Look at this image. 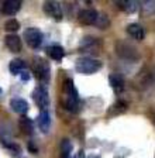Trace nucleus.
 Returning a JSON list of instances; mask_svg holds the SVG:
<instances>
[{"label": "nucleus", "mask_w": 155, "mask_h": 158, "mask_svg": "<svg viewBox=\"0 0 155 158\" xmlns=\"http://www.w3.org/2000/svg\"><path fill=\"white\" fill-rule=\"evenodd\" d=\"M62 103L66 110H69V112L76 113L79 110V106H80L79 96H78V90H76L75 85H73V82L71 79L65 81V83H63V102Z\"/></svg>", "instance_id": "f257e3e1"}, {"label": "nucleus", "mask_w": 155, "mask_h": 158, "mask_svg": "<svg viewBox=\"0 0 155 158\" xmlns=\"http://www.w3.org/2000/svg\"><path fill=\"white\" fill-rule=\"evenodd\" d=\"M116 54L117 56H120L121 59H125V61H138L140 59V52L138 49L135 48L133 44L127 43V41H117L116 43Z\"/></svg>", "instance_id": "f03ea898"}, {"label": "nucleus", "mask_w": 155, "mask_h": 158, "mask_svg": "<svg viewBox=\"0 0 155 158\" xmlns=\"http://www.w3.org/2000/svg\"><path fill=\"white\" fill-rule=\"evenodd\" d=\"M75 68L79 73H86V75H90V73L97 72L100 68H102V62L97 61L95 58H88V56H82L76 61Z\"/></svg>", "instance_id": "7ed1b4c3"}, {"label": "nucleus", "mask_w": 155, "mask_h": 158, "mask_svg": "<svg viewBox=\"0 0 155 158\" xmlns=\"http://www.w3.org/2000/svg\"><path fill=\"white\" fill-rule=\"evenodd\" d=\"M24 38L27 41V45L31 48H40L43 44V33L35 27H30L26 30L24 33Z\"/></svg>", "instance_id": "20e7f679"}, {"label": "nucleus", "mask_w": 155, "mask_h": 158, "mask_svg": "<svg viewBox=\"0 0 155 158\" xmlns=\"http://www.w3.org/2000/svg\"><path fill=\"white\" fill-rule=\"evenodd\" d=\"M34 100H35L37 106L41 109V110H47L48 106H50V96H48V92H47L45 86H38L34 92Z\"/></svg>", "instance_id": "39448f33"}, {"label": "nucleus", "mask_w": 155, "mask_h": 158, "mask_svg": "<svg viewBox=\"0 0 155 158\" xmlns=\"http://www.w3.org/2000/svg\"><path fill=\"white\" fill-rule=\"evenodd\" d=\"M34 71H35V76L38 81H41L43 83H47L50 81V65L47 64V61L44 59H38L34 66Z\"/></svg>", "instance_id": "423d86ee"}, {"label": "nucleus", "mask_w": 155, "mask_h": 158, "mask_svg": "<svg viewBox=\"0 0 155 158\" xmlns=\"http://www.w3.org/2000/svg\"><path fill=\"white\" fill-rule=\"evenodd\" d=\"M100 48H102V44H100V40L93 38V37H86L82 40V45L80 49H83L85 52L89 54H99Z\"/></svg>", "instance_id": "0eeeda50"}, {"label": "nucleus", "mask_w": 155, "mask_h": 158, "mask_svg": "<svg viewBox=\"0 0 155 158\" xmlns=\"http://www.w3.org/2000/svg\"><path fill=\"white\" fill-rule=\"evenodd\" d=\"M97 19V11L95 9H82L78 14V21L83 26H92Z\"/></svg>", "instance_id": "6e6552de"}, {"label": "nucleus", "mask_w": 155, "mask_h": 158, "mask_svg": "<svg viewBox=\"0 0 155 158\" xmlns=\"http://www.w3.org/2000/svg\"><path fill=\"white\" fill-rule=\"evenodd\" d=\"M44 11H45V14H48L55 20L62 19V9L56 2H45L44 3Z\"/></svg>", "instance_id": "1a4fd4ad"}, {"label": "nucleus", "mask_w": 155, "mask_h": 158, "mask_svg": "<svg viewBox=\"0 0 155 158\" xmlns=\"http://www.w3.org/2000/svg\"><path fill=\"white\" fill-rule=\"evenodd\" d=\"M6 47L10 49L11 52H14V54L20 52L21 47H23L20 37L17 35V34H9V35L6 37Z\"/></svg>", "instance_id": "9d476101"}, {"label": "nucleus", "mask_w": 155, "mask_h": 158, "mask_svg": "<svg viewBox=\"0 0 155 158\" xmlns=\"http://www.w3.org/2000/svg\"><path fill=\"white\" fill-rule=\"evenodd\" d=\"M21 7V2L20 0H6L2 6V10H3V13L7 14V16H13L16 14Z\"/></svg>", "instance_id": "9b49d317"}, {"label": "nucleus", "mask_w": 155, "mask_h": 158, "mask_svg": "<svg viewBox=\"0 0 155 158\" xmlns=\"http://www.w3.org/2000/svg\"><path fill=\"white\" fill-rule=\"evenodd\" d=\"M10 107H11V110H13V112L20 113V114H26V113L28 112V103H27L24 99H21V98L11 99Z\"/></svg>", "instance_id": "f8f14e48"}, {"label": "nucleus", "mask_w": 155, "mask_h": 158, "mask_svg": "<svg viewBox=\"0 0 155 158\" xmlns=\"http://www.w3.org/2000/svg\"><path fill=\"white\" fill-rule=\"evenodd\" d=\"M38 127L43 133H48L51 127V118H50V113L47 110H41L40 116H38Z\"/></svg>", "instance_id": "ddd939ff"}, {"label": "nucleus", "mask_w": 155, "mask_h": 158, "mask_svg": "<svg viewBox=\"0 0 155 158\" xmlns=\"http://www.w3.org/2000/svg\"><path fill=\"white\" fill-rule=\"evenodd\" d=\"M109 82H110V86L114 89L116 92H123L124 89V78L119 73H112L109 76Z\"/></svg>", "instance_id": "4468645a"}, {"label": "nucleus", "mask_w": 155, "mask_h": 158, "mask_svg": "<svg viewBox=\"0 0 155 158\" xmlns=\"http://www.w3.org/2000/svg\"><path fill=\"white\" fill-rule=\"evenodd\" d=\"M127 33H128L130 37H133L134 40H142L145 35L144 33V28H142L140 24H130L128 27H127Z\"/></svg>", "instance_id": "2eb2a0df"}, {"label": "nucleus", "mask_w": 155, "mask_h": 158, "mask_svg": "<svg viewBox=\"0 0 155 158\" xmlns=\"http://www.w3.org/2000/svg\"><path fill=\"white\" fill-rule=\"evenodd\" d=\"M47 52H48L50 58L55 59V61H61V59L63 58V55H65V51H63V48L61 45H58V44H54V45L48 47Z\"/></svg>", "instance_id": "dca6fc26"}, {"label": "nucleus", "mask_w": 155, "mask_h": 158, "mask_svg": "<svg viewBox=\"0 0 155 158\" xmlns=\"http://www.w3.org/2000/svg\"><path fill=\"white\" fill-rule=\"evenodd\" d=\"M18 128H20V131L23 134L30 135L33 133V122H31V118H28L27 116H23L18 120Z\"/></svg>", "instance_id": "f3484780"}, {"label": "nucleus", "mask_w": 155, "mask_h": 158, "mask_svg": "<svg viewBox=\"0 0 155 158\" xmlns=\"http://www.w3.org/2000/svg\"><path fill=\"white\" fill-rule=\"evenodd\" d=\"M127 110V103L123 102V100H117L112 107L109 109V114L114 116V114H123V113Z\"/></svg>", "instance_id": "a211bd4d"}, {"label": "nucleus", "mask_w": 155, "mask_h": 158, "mask_svg": "<svg viewBox=\"0 0 155 158\" xmlns=\"http://www.w3.org/2000/svg\"><path fill=\"white\" fill-rule=\"evenodd\" d=\"M72 152V143L68 138H63L61 141V158H71Z\"/></svg>", "instance_id": "6ab92c4d"}, {"label": "nucleus", "mask_w": 155, "mask_h": 158, "mask_svg": "<svg viewBox=\"0 0 155 158\" xmlns=\"http://www.w3.org/2000/svg\"><path fill=\"white\" fill-rule=\"evenodd\" d=\"M24 66H26V64H24L21 59L16 58V59H13V61L10 62L9 69H10V72L13 73V75H18V73H20L21 71L24 69Z\"/></svg>", "instance_id": "aec40b11"}, {"label": "nucleus", "mask_w": 155, "mask_h": 158, "mask_svg": "<svg viewBox=\"0 0 155 158\" xmlns=\"http://www.w3.org/2000/svg\"><path fill=\"white\" fill-rule=\"evenodd\" d=\"M95 24L99 27L100 30H104L110 26V19L106 16V14H97V19H96Z\"/></svg>", "instance_id": "412c9836"}, {"label": "nucleus", "mask_w": 155, "mask_h": 158, "mask_svg": "<svg viewBox=\"0 0 155 158\" xmlns=\"http://www.w3.org/2000/svg\"><path fill=\"white\" fill-rule=\"evenodd\" d=\"M4 28H6L7 33H16L17 30L20 28V23L17 21V20H9V21H6V24H4Z\"/></svg>", "instance_id": "4be33fe9"}, {"label": "nucleus", "mask_w": 155, "mask_h": 158, "mask_svg": "<svg viewBox=\"0 0 155 158\" xmlns=\"http://www.w3.org/2000/svg\"><path fill=\"white\" fill-rule=\"evenodd\" d=\"M138 4L135 3V2H125V6H124V11L127 13H134L135 10H137Z\"/></svg>", "instance_id": "5701e85b"}, {"label": "nucleus", "mask_w": 155, "mask_h": 158, "mask_svg": "<svg viewBox=\"0 0 155 158\" xmlns=\"http://www.w3.org/2000/svg\"><path fill=\"white\" fill-rule=\"evenodd\" d=\"M18 75L21 76V81H23V82H28V81H30V72H28V71H26V69H23Z\"/></svg>", "instance_id": "b1692460"}, {"label": "nucleus", "mask_w": 155, "mask_h": 158, "mask_svg": "<svg viewBox=\"0 0 155 158\" xmlns=\"http://www.w3.org/2000/svg\"><path fill=\"white\" fill-rule=\"evenodd\" d=\"M28 148H30V150H31V151H33V152H35V151H37V148L34 147V143H30V145H28Z\"/></svg>", "instance_id": "393cba45"}, {"label": "nucleus", "mask_w": 155, "mask_h": 158, "mask_svg": "<svg viewBox=\"0 0 155 158\" xmlns=\"http://www.w3.org/2000/svg\"><path fill=\"white\" fill-rule=\"evenodd\" d=\"M83 157H85V154H83V151H79V152H78V155H76L75 158H83Z\"/></svg>", "instance_id": "a878e982"}, {"label": "nucleus", "mask_w": 155, "mask_h": 158, "mask_svg": "<svg viewBox=\"0 0 155 158\" xmlns=\"http://www.w3.org/2000/svg\"><path fill=\"white\" fill-rule=\"evenodd\" d=\"M88 158H100V155H97V154H92V155H89V157H88Z\"/></svg>", "instance_id": "bb28decb"}]
</instances>
